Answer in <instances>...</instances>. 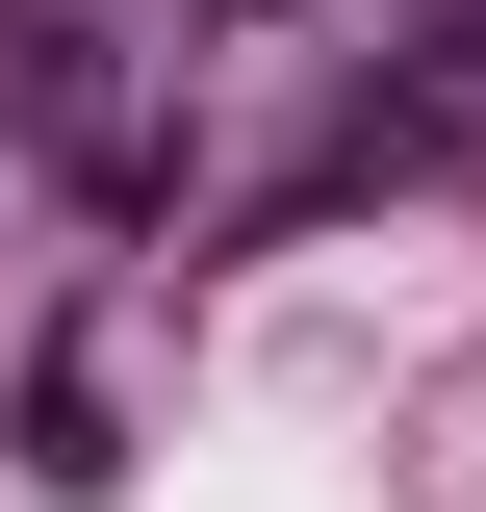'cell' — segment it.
<instances>
[{
  "label": "cell",
  "instance_id": "cell-1",
  "mask_svg": "<svg viewBox=\"0 0 486 512\" xmlns=\"http://www.w3.org/2000/svg\"><path fill=\"white\" fill-rule=\"evenodd\" d=\"M410 128H486V0H435V52H410Z\"/></svg>",
  "mask_w": 486,
  "mask_h": 512
},
{
  "label": "cell",
  "instance_id": "cell-2",
  "mask_svg": "<svg viewBox=\"0 0 486 512\" xmlns=\"http://www.w3.org/2000/svg\"><path fill=\"white\" fill-rule=\"evenodd\" d=\"M180 26H307V0H180Z\"/></svg>",
  "mask_w": 486,
  "mask_h": 512
}]
</instances>
